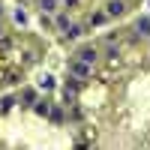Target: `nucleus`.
<instances>
[{
    "instance_id": "obj_1",
    "label": "nucleus",
    "mask_w": 150,
    "mask_h": 150,
    "mask_svg": "<svg viewBox=\"0 0 150 150\" xmlns=\"http://www.w3.org/2000/svg\"><path fill=\"white\" fill-rule=\"evenodd\" d=\"M69 75H72L75 81H81V84H84V81L93 75V69H90V63H84V60L75 57V60H69Z\"/></svg>"
},
{
    "instance_id": "obj_2",
    "label": "nucleus",
    "mask_w": 150,
    "mask_h": 150,
    "mask_svg": "<svg viewBox=\"0 0 150 150\" xmlns=\"http://www.w3.org/2000/svg\"><path fill=\"white\" fill-rule=\"evenodd\" d=\"M75 57H78V60H84V63H96V57H99V48L96 45H81L78 48V51H75Z\"/></svg>"
},
{
    "instance_id": "obj_3",
    "label": "nucleus",
    "mask_w": 150,
    "mask_h": 150,
    "mask_svg": "<svg viewBox=\"0 0 150 150\" xmlns=\"http://www.w3.org/2000/svg\"><path fill=\"white\" fill-rule=\"evenodd\" d=\"M105 15H108V18L126 15V3H123V0H108V3H105Z\"/></svg>"
},
{
    "instance_id": "obj_4",
    "label": "nucleus",
    "mask_w": 150,
    "mask_h": 150,
    "mask_svg": "<svg viewBox=\"0 0 150 150\" xmlns=\"http://www.w3.org/2000/svg\"><path fill=\"white\" fill-rule=\"evenodd\" d=\"M81 36H84V27H81V24H72V21H69V27H66V39H69V42H75V39H81Z\"/></svg>"
},
{
    "instance_id": "obj_5",
    "label": "nucleus",
    "mask_w": 150,
    "mask_h": 150,
    "mask_svg": "<svg viewBox=\"0 0 150 150\" xmlns=\"http://www.w3.org/2000/svg\"><path fill=\"white\" fill-rule=\"evenodd\" d=\"M135 36H138V39H147L150 36V21L147 18H141L138 24H135Z\"/></svg>"
},
{
    "instance_id": "obj_6",
    "label": "nucleus",
    "mask_w": 150,
    "mask_h": 150,
    "mask_svg": "<svg viewBox=\"0 0 150 150\" xmlns=\"http://www.w3.org/2000/svg\"><path fill=\"white\" fill-rule=\"evenodd\" d=\"M57 3H60V0H39L42 15H51V12H57Z\"/></svg>"
},
{
    "instance_id": "obj_7",
    "label": "nucleus",
    "mask_w": 150,
    "mask_h": 150,
    "mask_svg": "<svg viewBox=\"0 0 150 150\" xmlns=\"http://www.w3.org/2000/svg\"><path fill=\"white\" fill-rule=\"evenodd\" d=\"M69 21H72V18L66 15V12H57V15H54V27H57V30H66Z\"/></svg>"
},
{
    "instance_id": "obj_8",
    "label": "nucleus",
    "mask_w": 150,
    "mask_h": 150,
    "mask_svg": "<svg viewBox=\"0 0 150 150\" xmlns=\"http://www.w3.org/2000/svg\"><path fill=\"white\" fill-rule=\"evenodd\" d=\"M105 57H108V60H117V57H120V45L108 42V45H105Z\"/></svg>"
},
{
    "instance_id": "obj_9",
    "label": "nucleus",
    "mask_w": 150,
    "mask_h": 150,
    "mask_svg": "<svg viewBox=\"0 0 150 150\" xmlns=\"http://www.w3.org/2000/svg\"><path fill=\"white\" fill-rule=\"evenodd\" d=\"M105 21H108L105 12H93V15H90V27H99V24H105Z\"/></svg>"
},
{
    "instance_id": "obj_10",
    "label": "nucleus",
    "mask_w": 150,
    "mask_h": 150,
    "mask_svg": "<svg viewBox=\"0 0 150 150\" xmlns=\"http://www.w3.org/2000/svg\"><path fill=\"white\" fill-rule=\"evenodd\" d=\"M48 117H51L54 123H60L63 120V108H48Z\"/></svg>"
},
{
    "instance_id": "obj_11",
    "label": "nucleus",
    "mask_w": 150,
    "mask_h": 150,
    "mask_svg": "<svg viewBox=\"0 0 150 150\" xmlns=\"http://www.w3.org/2000/svg\"><path fill=\"white\" fill-rule=\"evenodd\" d=\"M21 99H24L27 105H36V90H24V93H21Z\"/></svg>"
},
{
    "instance_id": "obj_12",
    "label": "nucleus",
    "mask_w": 150,
    "mask_h": 150,
    "mask_svg": "<svg viewBox=\"0 0 150 150\" xmlns=\"http://www.w3.org/2000/svg\"><path fill=\"white\" fill-rule=\"evenodd\" d=\"M39 87H45V90H51V87H54V78H51V75H45V78L39 81Z\"/></svg>"
},
{
    "instance_id": "obj_13",
    "label": "nucleus",
    "mask_w": 150,
    "mask_h": 150,
    "mask_svg": "<svg viewBox=\"0 0 150 150\" xmlns=\"http://www.w3.org/2000/svg\"><path fill=\"white\" fill-rule=\"evenodd\" d=\"M12 105H15V96H6V99H3V102H0V108H3V111H9Z\"/></svg>"
},
{
    "instance_id": "obj_14",
    "label": "nucleus",
    "mask_w": 150,
    "mask_h": 150,
    "mask_svg": "<svg viewBox=\"0 0 150 150\" xmlns=\"http://www.w3.org/2000/svg\"><path fill=\"white\" fill-rule=\"evenodd\" d=\"M48 108H51L48 102H36V114H48Z\"/></svg>"
},
{
    "instance_id": "obj_15",
    "label": "nucleus",
    "mask_w": 150,
    "mask_h": 150,
    "mask_svg": "<svg viewBox=\"0 0 150 150\" xmlns=\"http://www.w3.org/2000/svg\"><path fill=\"white\" fill-rule=\"evenodd\" d=\"M60 3H63L66 9H75V6H78V3H81V0H60Z\"/></svg>"
},
{
    "instance_id": "obj_16",
    "label": "nucleus",
    "mask_w": 150,
    "mask_h": 150,
    "mask_svg": "<svg viewBox=\"0 0 150 150\" xmlns=\"http://www.w3.org/2000/svg\"><path fill=\"white\" fill-rule=\"evenodd\" d=\"M0 18H3V6H0Z\"/></svg>"
},
{
    "instance_id": "obj_17",
    "label": "nucleus",
    "mask_w": 150,
    "mask_h": 150,
    "mask_svg": "<svg viewBox=\"0 0 150 150\" xmlns=\"http://www.w3.org/2000/svg\"><path fill=\"white\" fill-rule=\"evenodd\" d=\"M0 36H3V27H0Z\"/></svg>"
}]
</instances>
